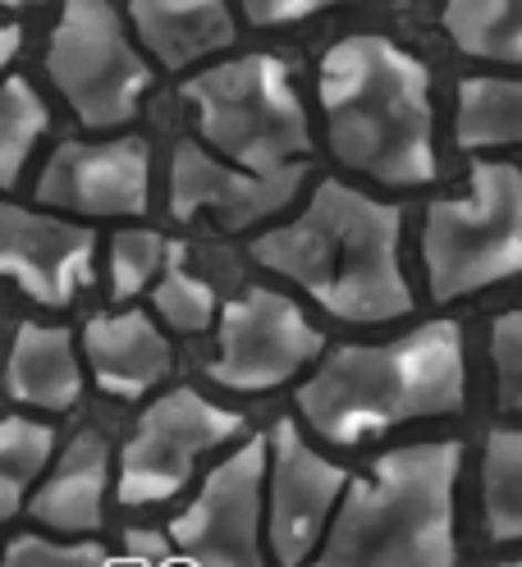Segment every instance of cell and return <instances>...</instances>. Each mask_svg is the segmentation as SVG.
<instances>
[{
  "instance_id": "26",
  "label": "cell",
  "mask_w": 522,
  "mask_h": 567,
  "mask_svg": "<svg viewBox=\"0 0 522 567\" xmlns=\"http://www.w3.org/2000/svg\"><path fill=\"white\" fill-rule=\"evenodd\" d=\"M0 567H115V558L96 540H47V536H14Z\"/></svg>"
},
{
  "instance_id": "21",
  "label": "cell",
  "mask_w": 522,
  "mask_h": 567,
  "mask_svg": "<svg viewBox=\"0 0 522 567\" xmlns=\"http://www.w3.org/2000/svg\"><path fill=\"white\" fill-rule=\"evenodd\" d=\"M481 508L491 540L509 545L522 536V435L500 425L485 435L481 457Z\"/></svg>"
},
{
  "instance_id": "18",
  "label": "cell",
  "mask_w": 522,
  "mask_h": 567,
  "mask_svg": "<svg viewBox=\"0 0 522 567\" xmlns=\"http://www.w3.org/2000/svg\"><path fill=\"white\" fill-rule=\"evenodd\" d=\"M129 19L165 69H188L202 55L234 47V14L225 0H129Z\"/></svg>"
},
{
  "instance_id": "31",
  "label": "cell",
  "mask_w": 522,
  "mask_h": 567,
  "mask_svg": "<svg viewBox=\"0 0 522 567\" xmlns=\"http://www.w3.org/2000/svg\"><path fill=\"white\" fill-rule=\"evenodd\" d=\"M19 6H38V0H19Z\"/></svg>"
},
{
  "instance_id": "14",
  "label": "cell",
  "mask_w": 522,
  "mask_h": 567,
  "mask_svg": "<svg viewBox=\"0 0 522 567\" xmlns=\"http://www.w3.org/2000/svg\"><path fill=\"white\" fill-rule=\"evenodd\" d=\"M96 229L0 202V279H14L19 289L42 307H69L79 289L92 284Z\"/></svg>"
},
{
  "instance_id": "29",
  "label": "cell",
  "mask_w": 522,
  "mask_h": 567,
  "mask_svg": "<svg viewBox=\"0 0 522 567\" xmlns=\"http://www.w3.org/2000/svg\"><path fill=\"white\" fill-rule=\"evenodd\" d=\"M19 47H23V28L19 23H0V74L10 69V60L19 55Z\"/></svg>"
},
{
  "instance_id": "6",
  "label": "cell",
  "mask_w": 522,
  "mask_h": 567,
  "mask_svg": "<svg viewBox=\"0 0 522 567\" xmlns=\"http://www.w3.org/2000/svg\"><path fill=\"white\" fill-rule=\"evenodd\" d=\"M422 261L436 302L491 289L522 270V174L509 161H472L468 197L427 206Z\"/></svg>"
},
{
  "instance_id": "4",
  "label": "cell",
  "mask_w": 522,
  "mask_h": 567,
  "mask_svg": "<svg viewBox=\"0 0 522 567\" xmlns=\"http://www.w3.org/2000/svg\"><path fill=\"white\" fill-rule=\"evenodd\" d=\"M459 440L380 453L362 476L344 481L317 567H459Z\"/></svg>"
},
{
  "instance_id": "2",
  "label": "cell",
  "mask_w": 522,
  "mask_h": 567,
  "mask_svg": "<svg viewBox=\"0 0 522 567\" xmlns=\"http://www.w3.org/2000/svg\"><path fill=\"white\" fill-rule=\"evenodd\" d=\"M330 152L354 174L390 188L436 179L431 69L376 32L339 38L317 74Z\"/></svg>"
},
{
  "instance_id": "30",
  "label": "cell",
  "mask_w": 522,
  "mask_h": 567,
  "mask_svg": "<svg viewBox=\"0 0 522 567\" xmlns=\"http://www.w3.org/2000/svg\"><path fill=\"white\" fill-rule=\"evenodd\" d=\"M0 6H19V0H0Z\"/></svg>"
},
{
  "instance_id": "16",
  "label": "cell",
  "mask_w": 522,
  "mask_h": 567,
  "mask_svg": "<svg viewBox=\"0 0 522 567\" xmlns=\"http://www.w3.org/2000/svg\"><path fill=\"white\" fill-rule=\"evenodd\" d=\"M111 489V449L96 431H79L69 449L55 457L47 481L28 494V513L60 536H92L106 522Z\"/></svg>"
},
{
  "instance_id": "7",
  "label": "cell",
  "mask_w": 522,
  "mask_h": 567,
  "mask_svg": "<svg viewBox=\"0 0 522 567\" xmlns=\"http://www.w3.org/2000/svg\"><path fill=\"white\" fill-rule=\"evenodd\" d=\"M47 74L83 128L129 124L152 87V64L129 42L111 0H60Z\"/></svg>"
},
{
  "instance_id": "3",
  "label": "cell",
  "mask_w": 522,
  "mask_h": 567,
  "mask_svg": "<svg viewBox=\"0 0 522 567\" xmlns=\"http://www.w3.org/2000/svg\"><path fill=\"white\" fill-rule=\"evenodd\" d=\"M468 399L463 326L427 321L390 343H339L298 389L303 421L330 444L354 449L408 421L454 416Z\"/></svg>"
},
{
  "instance_id": "17",
  "label": "cell",
  "mask_w": 522,
  "mask_h": 567,
  "mask_svg": "<svg viewBox=\"0 0 522 567\" xmlns=\"http://www.w3.org/2000/svg\"><path fill=\"white\" fill-rule=\"evenodd\" d=\"M6 389L14 403L42 408V412H69L83 394V367L74 330L64 326H38L23 321L10 343L6 362Z\"/></svg>"
},
{
  "instance_id": "20",
  "label": "cell",
  "mask_w": 522,
  "mask_h": 567,
  "mask_svg": "<svg viewBox=\"0 0 522 567\" xmlns=\"http://www.w3.org/2000/svg\"><path fill=\"white\" fill-rule=\"evenodd\" d=\"M522 0H444V32L463 55L518 64L522 60Z\"/></svg>"
},
{
  "instance_id": "28",
  "label": "cell",
  "mask_w": 522,
  "mask_h": 567,
  "mask_svg": "<svg viewBox=\"0 0 522 567\" xmlns=\"http://www.w3.org/2000/svg\"><path fill=\"white\" fill-rule=\"evenodd\" d=\"M248 23L257 28H285V23H303L311 14H326L335 6H354V0H238Z\"/></svg>"
},
{
  "instance_id": "15",
  "label": "cell",
  "mask_w": 522,
  "mask_h": 567,
  "mask_svg": "<svg viewBox=\"0 0 522 567\" xmlns=\"http://www.w3.org/2000/svg\"><path fill=\"white\" fill-rule=\"evenodd\" d=\"M83 358L92 380L111 399H143L170 375L174 348L165 330H156V316L147 311H120V316H92L83 326Z\"/></svg>"
},
{
  "instance_id": "9",
  "label": "cell",
  "mask_w": 522,
  "mask_h": 567,
  "mask_svg": "<svg viewBox=\"0 0 522 567\" xmlns=\"http://www.w3.org/2000/svg\"><path fill=\"white\" fill-rule=\"evenodd\" d=\"M216 358L212 380L234 394H266L294 380L303 367L321 358V330L307 321L303 307L275 289H248L243 298L216 307Z\"/></svg>"
},
{
  "instance_id": "27",
  "label": "cell",
  "mask_w": 522,
  "mask_h": 567,
  "mask_svg": "<svg viewBox=\"0 0 522 567\" xmlns=\"http://www.w3.org/2000/svg\"><path fill=\"white\" fill-rule=\"evenodd\" d=\"M491 358H495V389L500 408H522V311H504L491 326Z\"/></svg>"
},
{
  "instance_id": "23",
  "label": "cell",
  "mask_w": 522,
  "mask_h": 567,
  "mask_svg": "<svg viewBox=\"0 0 522 567\" xmlns=\"http://www.w3.org/2000/svg\"><path fill=\"white\" fill-rule=\"evenodd\" d=\"M184 257H188L184 243H165V261H161L156 289H152V307H156V316L170 330L202 334V330H212V321H216V289L206 279H197L184 266Z\"/></svg>"
},
{
  "instance_id": "8",
  "label": "cell",
  "mask_w": 522,
  "mask_h": 567,
  "mask_svg": "<svg viewBox=\"0 0 522 567\" xmlns=\"http://www.w3.org/2000/svg\"><path fill=\"white\" fill-rule=\"evenodd\" d=\"M243 435V416L202 399L197 389H170L143 408L120 453V504L152 508L174 499L212 449Z\"/></svg>"
},
{
  "instance_id": "19",
  "label": "cell",
  "mask_w": 522,
  "mask_h": 567,
  "mask_svg": "<svg viewBox=\"0 0 522 567\" xmlns=\"http://www.w3.org/2000/svg\"><path fill=\"white\" fill-rule=\"evenodd\" d=\"M454 137L463 152L513 147L522 137V83L518 79H463Z\"/></svg>"
},
{
  "instance_id": "25",
  "label": "cell",
  "mask_w": 522,
  "mask_h": 567,
  "mask_svg": "<svg viewBox=\"0 0 522 567\" xmlns=\"http://www.w3.org/2000/svg\"><path fill=\"white\" fill-rule=\"evenodd\" d=\"M165 243L170 238L156 229H120L111 238V289L120 302L147 293V284L161 275Z\"/></svg>"
},
{
  "instance_id": "22",
  "label": "cell",
  "mask_w": 522,
  "mask_h": 567,
  "mask_svg": "<svg viewBox=\"0 0 522 567\" xmlns=\"http://www.w3.org/2000/svg\"><path fill=\"white\" fill-rule=\"evenodd\" d=\"M55 453V431L32 416H0V526L23 504Z\"/></svg>"
},
{
  "instance_id": "13",
  "label": "cell",
  "mask_w": 522,
  "mask_h": 567,
  "mask_svg": "<svg viewBox=\"0 0 522 567\" xmlns=\"http://www.w3.org/2000/svg\"><path fill=\"white\" fill-rule=\"evenodd\" d=\"M152 152L143 137L64 142L38 179V202L88 220L143 216L152 197Z\"/></svg>"
},
{
  "instance_id": "11",
  "label": "cell",
  "mask_w": 522,
  "mask_h": 567,
  "mask_svg": "<svg viewBox=\"0 0 522 567\" xmlns=\"http://www.w3.org/2000/svg\"><path fill=\"white\" fill-rule=\"evenodd\" d=\"M348 472L311 449L294 421H275L266 440L262 526L280 567H303L321 545V530L339 504Z\"/></svg>"
},
{
  "instance_id": "24",
  "label": "cell",
  "mask_w": 522,
  "mask_h": 567,
  "mask_svg": "<svg viewBox=\"0 0 522 567\" xmlns=\"http://www.w3.org/2000/svg\"><path fill=\"white\" fill-rule=\"evenodd\" d=\"M47 124H51V111L28 79L10 74L0 83V188L19 184V174L32 147H38V137L47 133Z\"/></svg>"
},
{
  "instance_id": "5",
  "label": "cell",
  "mask_w": 522,
  "mask_h": 567,
  "mask_svg": "<svg viewBox=\"0 0 522 567\" xmlns=\"http://www.w3.org/2000/svg\"><path fill=\"white\" fill-rule=\"evenodd\" d=\"M180 96L197 111L202 147L212 156L248 174L307 161L311 124L280 55H238L212 64L184 79Z\"/></svg>"
},
{
  "instance_id": "1",
  "label": "cell",
  "mask_w": 522,
  "mask_h": 567,
  "mask_svg": "<svg viewBox=\"0 0 522 567\" xmlns=\"http://www.w3.org/2000/svg\"><path fill=\"white\" fill-rule=\"evenodd\" d=\"M403 210L376 202L354 184L321 179L303 216L266 229L253 257L326 307L335 321L380 326L412 311V289L399 266Z\"/></svg>"
},
{
  "instance_id": "12",
  "label": "cell",
  "mask_w": 522,
  "mask_h": 567,
  "mask_svg": "<svg viewBox=\"0 0 522 567\" xmlns=\"http://www.w3.org/2000/svg\"><path fill=\"white\" fill-rule=\"evenodd\" d=\"M307 161H294L270 174H248L221 156H212L202 142H180L170 156V216L193 220L212 210L221 229H248L270 220L303 193Z\"/></svg>"
},
{
  "instance_id": "32",
  "label": "cell",
  "mask_w": 522,
  "mask_h": 567,
  "mask_svg": "<svg viewBox=\"0 0 522 567\" xmlns=\"http://www.w3.org/2000/svg\"><path fill=\"white\" fill-rule=\"evenodd\" d=\"M504 567H522V563H504Z\"/></svg>"
},
{
  "instance_id": "10",
  "label": "cell",
  "mask_w": 522,
  "mask_h": 567,
  "mask_svg": "<svg viewBox=\"0 0 522 567\" xmlns=\"http://www.w3.org/2000/svg\"><path fill=\"white\" fill-rule=\"evenodd\" d=\"M266 435L243 440L206 472L197 499L170 522V545L193 567H262Z\"/></svg>"
}]
</instances>
